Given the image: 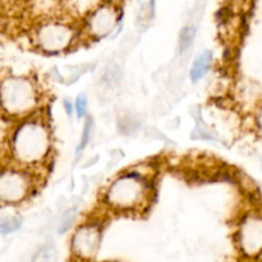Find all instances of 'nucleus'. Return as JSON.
Segmentation results:
<instances>
[{"label":"nucleus","instance_id":"ddd939ff","mask_svg":"<svg viewBox=\"0 0 262 262\" xmlns=\"http://www.w3.org/2000/svg\"><path fill=\"white\" fill-rule=\"evenodd\" d=\"M56 256H58V252H56L55 246L46 243L36 251L31 262H55Z\"/></svg>","mask_w":262,"mask_h":262},{"label":"nucleus","instance_id":"f257e3e1","mask_svg":"<svg viewBox=\"0 0 262 262\" xmlns=\"http://www.w3.org/2000/svg\"><path fill=\"white\" fill-rule=\"evenodd\" d=\"M53 154V133L48 120L37 113L15 122L8 138V156L13 164L37 171Z\"/></svg>","mask_w":262,"mask_h":262},{"label":"nucleus","instance_id":"4468645a","mask_svg":"<svg viewBox=\"0 0 262 262\" xmlns=\"http://www.w3.org/2000/svg\"><path fill=\"white\" fill-rule=\"evenodd\" d=\"M194 37H196V28L189 26V27H184L182 30L181 36H179V50L181 53L189 50L191 46L193 45Z\"/></svg>","mask_w":262,"mask_h":262},{"label":"nucleus","instance_id":"9d476101","mask_svg":"<svg viewBox=\"0 0 262 262\" xmlns=\"http://www.w3.org/2000/svg\"><path fill=\"white\" fill-rule=\"evenodd\" d=\"M23 219L18 215H0V235H9L22 228Z\"/></svg>","mask_w":262,"mask_h":262},{"label":"nucleus","instance_id":"6ab92c4d","mask_svg":"<svg viewBox=\"0 0 262 262\" xmlns=\"http://www.w3.org/2000/svg\"><path fill=\"white\" fill-rule=\"evenodd\" d=\"M230 4H233L234 7H243V5L248 4L251 0H229Z\"/></svg>","mask_w":262,"mask_h":262},{"label":"nucleus","instance_id":"423d86ee","mask_svg":"<svg viewBox=\"0 0 262 262\" xmlns=\"http://www.w3.org/2000/svg\"><path fill=\"white\" fill-rule=\"evenodd\" d=\"M120 20L119 7L114 2H104L91 10L81 26L82 37L100 41L109 37Z\"/></svg>","mask_w":262,"mask_h":262},{"label":"nucleus","instance_id":"9b49d317","mask_svg":"<svg viewBox=\"0 0 262 262\" xmlns=\"http://www.w3.org/2000/svg\"><path fill=\"white\" fill-rule=\"evenodd\" d=\"M78 217V209L77 207H68L66 211L61 214L58 224V233L59 234H66L73 228L74 223L77 222Z\"/></svg>","mask_w":262,"mask_h":262},{"label":"nucleus","instance_id":"0eeeda50","mask_svg":"<svg viewBox=\"0 0 262 262\" xmlns=\"http://www.w3.org/2000/svg\"><path fill=\"white\" fill-rule=\"evenodd\" d=\"M235 243L241 255L247 260L262 256V212L248 211L239 220L235 230Z\"/></svg>","mask_w":262,"mask_h":262},{"label":"nucleus","instance_id":"7ed1b4c3","mask_svg":"<svg viewBox=\"0 0 262 262\" xmlns=\"http://www.w3.org/2000/svg\"><path fill=\"white\" fill-rule=\"evenodd\" d=\"M42 95L37 82L27 76H7L0 79V114L20 120L40 113Z\"/></svg>","mask_w":262,"mask_h":262},{"label":"nucleus","instance_id":"2eb2a0df","mask_svg":"<svg viewBox=\"0 0 262 262\" xmlns=\"http://www.w3.org/2000/svg\"><path fill=\"white\" fill-rule=\"evenodd\" d=\"M7 120L9 119H7L4 115L0 114V156L5 151L8 152V138H9L10 129L7 125Z\"/></svg>","mask_w":262,"mask_h":262},{"label":"nucleus","instance_id":"1a4fd4ad","mask_svg":"<svg viewBox=\"0 0 262 262\" xmlns=\"http://www.w3.org/2000/svg\"><path fill=\"white\" fill-rule=\"evenodd\" d=\"M212 66V53L210 50H205L200 53L193 60L189 71V78L192 82H199L210 72Z\"/></svg>","mask_w":262,"mask_h":262},{"label":"nucleus","instance_id":"20e7f679","mask_svg":"<svg viewBox=\"0 0 262 262\" xmlns=\"http://www.w3.org/2000/svg\"><path fill=\"white\" fill-rule=\"evenodd\" d=\"M81 28L60 18L41 20L32 30V42L38 51L48 55L68 53L81 40Z\"/></svg>","mask_w":262,"mask_h":262},{"label":"nucleus","instance_id":"f8f14e48","mask_svg":"<svg viewBox=\"0 0 262 262\" xmlns=\"http://www.w3.org/2000/svg\"><path fill=\"white\" fill-rule=\"evenodd\" d=\"M92 130H94V120H92L91 117H86V120H84L83 129L81 132V137H79L78 143H77L76 147V155L78 156L79 154H82L84 151V148L89 146L90 141H91L92 137Z\"/></svg>","mask_w":262,"mask_h":262},{"label":"nucleus","instance_id":"39448f33","mask_svg":"<svg viewBox=\"0 0 262 262\" xmlns=\"http://www.w3.org/2000/svg\"><path fill=\"white\" fill-rule=\"evenodd\" d=\"M37 174L15 164L0 168V202L9 206L19 205L31 197L37 186Z\"/></svg>","mask_w":262,"mask_h":262},{"label":"nucleus","instance_id":"dca6fc26","mask_svg":"<svg viewBox=\"0 0 262 262\" xmlns=\"http://www.w3.org/2000/svg\"><path fill=\"white\" fill-rule=\"evenodd\" d=\"M87 109H89V97L84 94L78 95L74 100V113H76L77 118L82 119V118L87 117Z\"/></svg>","mask_w":262,"mask_h":262},{"label":"nucleus","instance_id":"f3484780","mask_svg":"<svg viewBox=\"0 0 262 262\" xmlns=\"http://www.w3.org/2000/svg\"><path fill=\"white\" fill-rule=\"evenodd\" d=\"M255 124H256V129H257L258 133L262 136V104L258 106V109L256 110Z\"/></svg>","mask_w":262,"mask_h":262},{"label":"nucleus","instance_id":"f03ea898","mask_svg":"<svg viewBox=\"0 0 262 262\" xmlns=\"http://www.w3.org/2000/svg\"><path fill=\"white\" fill-rule=\"evenodd\" d=\"M152 197L151 178L140 170L123 171L115 177L102 193V205L120 214L142 212Z\"/></svg>","mask_w":262,"mask_h":262},{"label":"nucleus","instance_id":"a211bd4d","mask_svg":"<svg viewBox=\"0 0 262 262\" xmlns=\"http://www.w3.org/2000/svg\"><path fill=\"white\" fill-rule=\"evenodd\" d=\"M63 107H64V112H66V114L68 115V117H71V115L74 113V104H72L71 100H68V99L64 100Z\"/></svg>","mask_w":262,"mask_h":262},{"label":"nucleus","instance_id":"6e6552de","mask_svg":"<svg viewBox=\"0 0 262 262\" xmlns=\"http://www.w3.org/2000/svg\"><path fill=\"white\" fill-rule=\"evenodd\" d=\"M102 227L96 220L82 223L71 237V252L79 262H92L101 247Z\"/></svg>","mask_w":262,"mask_h":262}]
</instances>
